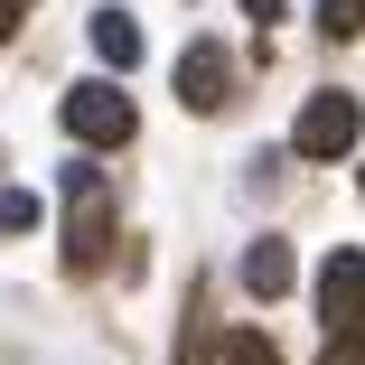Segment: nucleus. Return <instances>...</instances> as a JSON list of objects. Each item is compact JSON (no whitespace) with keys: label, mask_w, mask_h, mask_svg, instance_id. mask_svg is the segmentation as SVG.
Returning <instances> with one entry per match:
<instances>
[{"label":"nucleus","mask_w":365,"mask_h":365,"mask_svg":"<svg viewBox=\"0 0 365 365\" xmlns=\"http://www.w3.org/2000/svg\"><path fill=\"white\" fill-rule=\"evenodd\" d=\"M103 244H113V187H103L94 160H66V262L94 272Z\"/></svg>","instance_id":"f257e3e1"},{"label":"nucleus","mask_w":365,"mask_h":365,"mask_svg":"<svg viewBox=\"0 0 365 365\" xmlns=\"http://www.w3.org/2000/svg\"><path fill=\"white\" fill-rule=\"evenodd\" d=\"M319 319H328V337L337 328H365V253L356 244H337L319 262Z\"/></svg>","instance_id":"20e7f679"},{"label":"nucleus","mask_w":365,"mask_h":365,"mask_svg":"<svg viewBox=\"0 0 365 365\" xmlns=\"http://www.w3.org/2000/svg\"><path fill=\"white\" fill-rule=\"evenodd\" d=\"M356 131H365V103L328 85V94H309V103H300V131H290V150H300V160H346V150H356Z\"/></svg>","instance_id":"7ed1b4c3"},{"label":"nucleus","mask_w":365,"mask_h":365,"mask_svg":"<svg viewBox=\"0 0 365 365\" xmlns=\"http://www.w3.org/2000/svg\"><path fill=\"white\" fill-rule=\"evenodd\" d=\"M319 29H328V38H356V29H365V0H319Z\"/></svg>","instance_id":"1a4fd4ad"},{"label":"nucleus","mask_w":365,"mask_h":365,"mask_svg":"<svg viewBox=\"0 0 365 365\" xmlns=\"http://www.w3.org/2000/svg\"><path fill=\"white\" fill-rule=\"evenodd\" d=\"M215 365H281V346H272L262 328H235L225 346H215Z\"/></svg>","instance_id":"6e6552de"},{"label":"nucleus","mask_w":365,"mask_h":365,"mask_svg":"<svg viewBox=\"0 0 365 365\" xmlns=\"http://www.w3.org/2000/svg\"><path fill=\"white\" fill-rule=\"evenodd\" d=\"M94 56L122 76V66L140 56V19H131V10H94Z\"/></svg>","instance_id":"0eeeda50"},{"label":"nucleus","mask_w":365,"mask_h":365,"mask_svg":"<svg viewBox=\"0 0 365 365\" xmlns=\"http://www.w3.org/2000/svg\"><path fill=\"white\" fill-rule=\"evenodd\" d=\"M38 225V197H19V187H0V235H29Z\"/></svg>","instance_id":"9d476101"},{"label":"nucleus","mask_w":365,"mask_h":365,"mask_svg":"<svg viewBox=\"0 0 365 365\" xmlns=\"http://www.w3.org/2000/svg\"><path fill=\"white\" fill-rule=\"evenodd\" d=\"M290 272H300V262H290V244H281V235H262V244L244 253V290H253V300H281Z\"/></svg>","instance_id":"423d86ee"},{"label":"nucleus","mask_w":365,"mask_h":365,"mask_svg":"<svg viewBox=\"0 0 365 365\" xmlns=\"http://www.w3.org/2000/svg\"><path fill=\"white\" fill-rule=\"evenodd\" d=\"M178 103H187V113H225V103H235V56L215 47V38H197V47L178 56Z\"/></svg>","instance_id":"39448f33"},{"label":"nucleus","mask_w":365,"mask_h":365,"mask_svg":"<svg viewBox=\"0 0 365 365\" xmlns=\"http://www.w3.org/2000/svg\"><path fill=\"white\" fill-rule=\"evenodd\" d=\"M244 10H253V19H262V29H272V19H281V10H290V0H244Z\"/></svg>","instance_id":"ddd939ff"},{"label":"nucleus","mask_w":365,"mask_h":365,"mask_svg":"<svg viewBox=\"0 0 365 365\" xmlns=\"http://www.w3.org/2000/svg\"><path fill=\"white\" fill-rule=\"evenodd\" d=\"M356 187H365V169H356Z\"/></svg>","instance_id":"4468645a"},{"label":"nucleus","mask_w":365,"mask_h":365,"mask_svg":"<svg viewBox=\"0 0 365 365\" xmlns=\"http://www.w3.org/2000/svg\"><path fill=\"white\" fill-rule=\"evenodd\" d=\"M319 365H365V328H337V337H328V356H319Z\"/></svg>","instance_id":"9b49d317"},{"label":"nucleus","mask_w":365,"mask_h":365,"mask_svg":"<svg viewBox=\"0 0 365 365\" xmlns=\"http://www.w3.org/2000/svg\"><path fill=\"white\" fill-rule=\"evenodd\" d=\"M56 122L76 131L85 150H122V140L140 131V113H131V94H122V85H76V94L56 103Z\"/></svg>","instance_id":"f03ea898"},{"label":"nucleus","mask_w":365,"mask_h":365,"mask_svg":"<svg viewBox=\"0 0 365 365\" xmlns=\"http://www.w3.org/2000/svg\"><path fill=\"white\" fill-rule=\"evenodd\" d=\"M19 19H29V0H0V38H19Z\"/></svg>","instance_id":"f8f14e48"}]
</instances>
